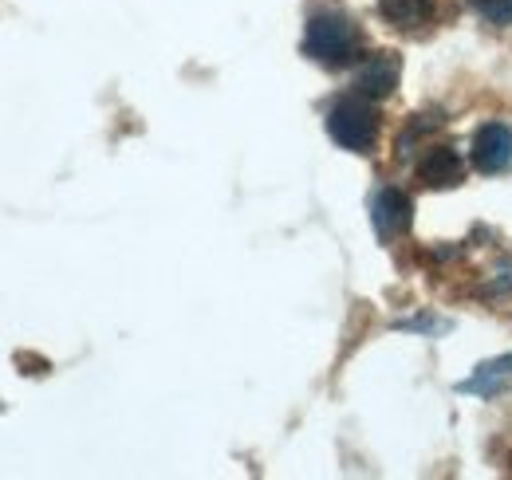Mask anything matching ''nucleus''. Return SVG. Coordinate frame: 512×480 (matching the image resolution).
<instances>
[{
    "label": "nucleus",
    "mask_w": 512,
    "mask_h": 480,
    "mask_svg": "<svg viewBox=\"0 0 512 480\" xmlns=\"http://www.w3.org/2000/svg\"><path fill=\"white\" fill-rule=\"evenodd\" d=\"M304 56L320 67H351L363 56V36L351 16L327 8L316 12L304 28Z\"/></svg>",
    "instance_id": "1"
},
{
    "label": "nucleus",
    "mask_w": 512,
    "mask_h": 480,
    "mask_svg": "<svg viewBox=\"0 0 512 480\" xmlns=\"http://www.w3.org/2000/svg\"><path fill=\"white\" fill-rule=\"evenodd\" d=\"M327 134H331L335 146H343L351 154H367L379 142V111H375V103L363 99L359 91L335 99L327 107Z\"/></svg>",
    "instance_id": "2"
},
{
    "label": "nucleus",
    "mask_w": 512,
    "mask_h": 480,
    "mask_svg": "<svg viewBox=\"0 0 512 480\" xmlns=\"http://www.w3.org/2000/svg\"><path fill=\"white\" fill-rule=\"evenodd\" d=\"M473 166L481 174H505L512 166V126L505 122H485L473 134Z\"/></svg>",
    "instance_id": "3"
},
{
    "label": "nucleus",
    "mask_w": 512,
    "mask_h": 480,
    "mask_svg": "<svg viewBox=\"0 0 512 480\" xmlns=\"http://www.w3.org/2000/svg\"><path fill=\"white\" fill-rule=\"evenodd\" d=\"M414 221V205L402 189H379L375 201H371V225L379 240H398Z\"/></svg>",
    "instance_id": "4"
},
{
    "label": "nucleus",
    "mask_w": 512,
    "mask_h": 480,
    "mask_svg": "<svg viewBox=\"0 0 512 480\" xmlns=\"http://www.w3.org/2000/svg\"><path fill=\"white\" fill-rule=\"evenodd\" d=\"M398 60L390 56V52H375V56H367V63L355 71V91L363 95V99H386L394 87H398Z\"/></svg>",
    "instance_id": "5"
},
{
    "label": "nucleus",
    "mask_w": 512,
    "mask_h": 480,
    "mask_svg": "<svg viewBox=\"0 0 512 480\" xmlns=\"http://www.w3.org/2000/svg\"><path fill=\"white\" fill-rule=\"evenodd\" d=\"M418 181L426 189H453L465 181V166H461V154L453 146H434L426 150V158L418 162Z\"/></svg>",
    "instance_id": "6"
},
{
    "label": "nucleus",
    "mask_w": 512,
    "mask_h": 480,
    "mask_svg": "<svg viewBox=\"0 0 512 480\" xmlns=\"http://www.w3.org/2000/svg\"><path fill=\"white\" fill-rule=\"evenodd\" d=\"M386 24L402 28V32H418L434 20V0H379Z\"/></svg>",
    "instance_id": "7"
},
{
    "label": "nucleus",
    "mask_w": 512,
    "mask_h": 480,
    "mask_svg": "<svg viewBox=\"0 0 512 480\" xmlns=\"http://www.w3.org/2000/svg\"><path fill=\"white\" fill-rule=\"evenodd\" d=\"M505 374H512V355H509V359L485 362V366H481V374H477V378H469L461 390H469V394H481V390H489V382H501Z\"/></svg>",
    "instance_id": "8"
},
{
    "label": "nucleus",
    "mask_w": 512,
    "mask_h": 480,
    "mask_svg": "<svg viewBox=\"0 0 512 480\" xmlns=\"http://www.w3.org/2000/svg\"><path fill=\"white\" fill-rule=\"evenodd\" d=\"M473 8H477V16L489 20V24H501V28L512 24V0H473Z\"/></svg>",
    "instance_id": "9"
}]
</instances>
